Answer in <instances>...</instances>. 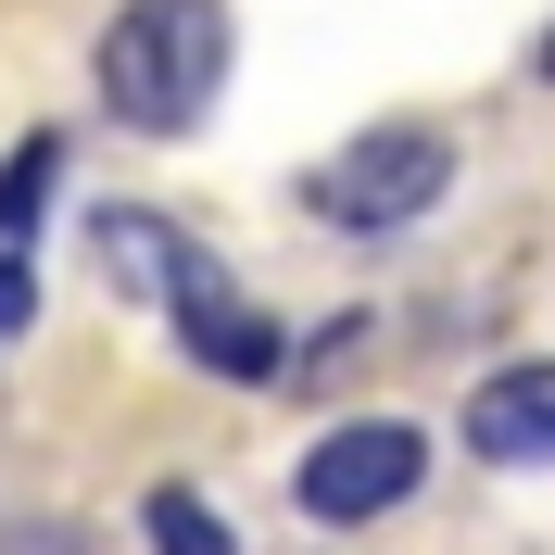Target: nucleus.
Listing matches in <instances>:
<instances>
[{
  "instance_id": "1",
  "label": "nucleus",
  "mask_w": 555,
  "mask_h": 555,
  "mask_svg": "<svg viewBox=\"0 0 555 555\" xmlns=\"http://www.w3.org/2000/svg\"><path fill=\"white\" fill-rule=\"evenodd\" d=\"M89 76H102L114 127L177 139V127H203V102L228 89V13L215 0H127L102 26V51H89Z\"/></svg>"
},
{
  "instance_id": "2",
  "label": "nucleus",
  "mask_w": 555,
  "mask_h": 555,
  "mask_svg": "<svg viewBox=\"0 0 555 555\" xmlns=\"http://www.w3.org/2000/svg\"><path fill=\"white\" fill-rule=\"evenodd\" d=\"M442 190H454V139L442 127H366V139H341V152L304 177L315 228H341V241H391V228H416Z\"/></svg>"
},
{
  "instance_id": "3",
  "label": "nucleus",
  "mask_w": 555,
  "mask_h": 555,
  "mask_svg": "<svg viewBox=\"0 0 555 555\" xmlns=\"http://www.w3.org/2000/svg\"><path fill=\"white\" fill-rule=\"evenodd\" d=\"M416 480H429V429H416V416H341V429H315V454L291 467V505H304L315 530H366V518H391Z\"/></svg>"
},
{
  "instance_id": "4",
  "label": "nucleus",
  "mask_w": 555,
  "mask_h": 555,
  "mask_svg": "<svg viewBox=\"0 0 555 555\" xmlns=\"http://www.w3.org/2000/svg\"><path fill=\"white\" fill-rule=\"evenodd\" d=\"M165 304H177V328H190V366H215V379H241V391H266V379H291V341H278L266 315L215 278V253L190 241L177 253V278H165Z\"/></svg>"
},
{
  "instance_id": "5",
  "label": "nucleus",
  "mask_w": 555,
  "mask_h": 555,
  "mask_svg": "<svg viewBox=\"0 0 555 555\" xmlns=\"http://www.w3.org/2000/svg\"><path fill=\"white\" fill-rule=\"evenodd\" d=\"M467 442H480L492 467H555V353L543 366H492V379L467 391Z\"/></svg>"
},
{
  "instance_id": "6",
  "label": "nucleus",
  "mask_w": 555,
  "mask_h": 555,
  "mask_svg": "<svg viewBox=\"0 0 555 555\" xmlns=\"http://www.w3.org/2000/svg\"><path fill=\"white\" fill-rule=\"evenodd\" d=\"M89 241H102V278H114V304H165L177 253H190V241H177V228H165L152 203H114L102 228H89Z\"/></svg>"
},
{
  "instance_id": "7",
  "label": "nucleus",
  "mask_w": 555,
  "mask_h": 555,
  "mask_svg": "<svg viewBox=\"0 0 555 555\" xmlns=\"http://www.w3.org/2000/svg\"><path fill=\"white\" fill-rule=\"evenodd\" d=\"M51 177H64V139L38 127V139H13V165H0V253H26L38 241V215H51Z\"/></svg>"
},
{
  "instance_id": "8",
  "label": "nucleus",
  "mask_w": 555,
  "mask_h": 555,
  "mask_svg": "<svg viewBox=\"0 0 555 555\" xmlns=\"http://www.w3.org/2000/svg\"><path fill=\"white\" fill-rule=\"evenodd\" d=\"M139 530H152V555H241V530L215 518L190 480H165V492H152V505H139Z\"/></svg>"
},
{
  "instance_id": "9",
  "label": "nucleus",
  "mask_w": 555,
  "mask_h": 555,
  "mask_svg": "<svg viewBox=\"0 0 555 555\" xmlns=\"http://www.w3.org/2000/svg\"><path fill=\"white\" fill-rule=\"evenodd\" d=\"M26 315H38V278H26V253H0V341H26Z\"/></svg>"
},
{
  "instance_id": "10",
  "label": "nucleus",
  "mask_w": 555,
  "mask_h": 555,
  "mask_svg": "<svg viewBox=\"0 0 555 555\" xmlns=\"http://www.w3.org/2000/svg\"><path fill=\"white\" fill-rule=\"evenodd\" d=\"M543 76H555V26H543Z\"/></svg>"
}]
</instances>
